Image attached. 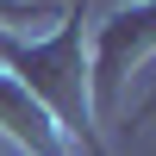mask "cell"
Returning <instances> with one entry per match:
<instances>
[{
  "label": "cell",
  "mask_w": 156,
  "mask_h": 156,
  "mask_svg": "<svg viewBox=\"0 0 156 156\" xmlns=\"http://www.w3.org/2000/svg\"><path fill=\"white\" fill-rule=\"evenodd\" d=\"M6 69L50 106V119H56L69 137H81V150L100 156L94 125H87V119H94V106H87V69H81V6L62 12V25H56L50 37H37V44H19V37H12Z\"/></svg>",
  "instance_id": "1"
},
{
  "label": "cell",
  "mask_w": 156,
  "mask_h": 156,
  "mask_svg": "<svg viewBox=\"0 0 156 156\" xmlns=\"http://www.w3.org/2000/svg\"><path fill=\"white\" fill-rule=\"evenodd\" d=\"M150 50H156V0H131V6L106 12V25L94 37V69H87V106L112 112L119 94H125V75Z\"/></svg>",
  "instance_id": "2"
},
{
  "label": "cell",
  "mask_w": 156,
  "mask_h": 156,
  "mask_svg": "<svg viewBox=\"0 0 156 156\" xmlns=\"http://www.w3.org/2000/svg\"><path fill=\"white\" fill-rule=\"evenodd\" d=\"M0 125H6V137H19L31 156H75V137L50 119V106L12 69H0Z\"/></svg>",
  "instance_id": "3"
},
{
  "label": "cell",
  "mask_w": 156,
  "mask_h": 156,
  "mask_svg": "<svg viewBox=\"0 0 156 156\" xmlns=\"http://www.w3.org/2000/svg\"><path fill=\"white\" fill-rule=\"evenodd\" d=\"M12 19H50V6H37V0H0V25Z\"/></svg>",
  "instance_id": "4"
},
{
  "label": "cell",
  "mask_w": 156,
  "mask_h": 156,
  "mask_svg": "<svg viewBox=\"0 0 156 156\" xmlns=\"http://www.w3.org/2000/svg\"><path fill=\"white\" fill-rule=\"evenodd\" d=\"M144 112H156V94H150V106H144Z\"/></svg>",
  "instance_id": "5"
}]
</instances>
